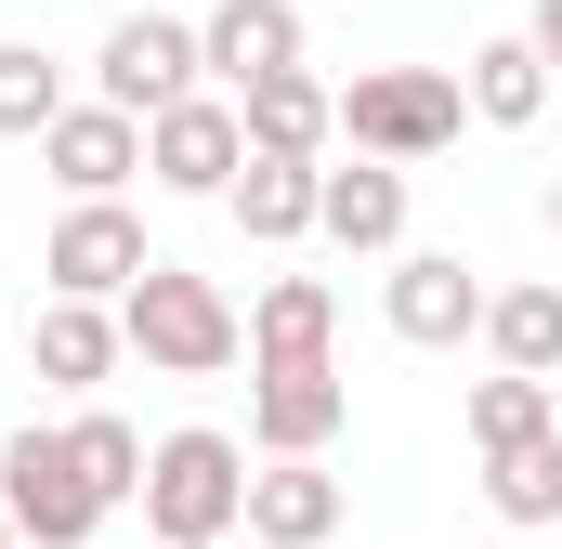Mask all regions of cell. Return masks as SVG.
<instances>
[{"mask_svg": "<svg viewBox=\"0 0 562 549\" xmlns=\"http://www.w3.org/2000/svg\"><path fill=\"white\" fill-rule=\"evenodd\" d=\"M458 92H471V119H484V132L550 119V66H537V40H484V53L458 66Z\"/></svg>", "mask_w": 562, "mask_h": 549, "instance_id": "ac0fdd59", "label": "cell"}, {"mask_svg": "<svg viewBox=\"0 0 562 549\" xmlns=\"http://www.w3.org/2000/svg\"><path fill=\"white\" fill-rule=\"evenodd\" d=\"M353 418V380L340 367H249V445L262 458H327Z\"/></svg>", "mask_w": 562, "mask_h": 549, "instance_id": "30bf717a", "label": "cell"}, {"mask_svg": "<svg viewBox=\"0 0 562 549\" xmlns=\"http://www.w3.org/2000/svg\"><path fill=\"white\" fill-rule=\"evenodd\" d=\"M0 549H26V537H13V511H0Z\"/></svg>", "mask_w": 562, "mask_h": 549, "instance_id": "d4e9b609", "label": "cell"}, {"mask_svg": "<svg viewBox=\"0 0 562 549\" xmlns=\"http://www.w3.org/2000/svg\"><path fill=\"white\" fill-rule=\"evenodd\" d=\"M484 354H497L510 380H550L562 367V274H524V288L484 301Z\"/></svg>", "mask_w": 562, "mask_h": 549, "instance_id": "e0dca14e", "label": "cell"}, {"mask_svg": "<svg viewBox=\"0 0 562 549\" xmlns=\"http://www.w3.org/2000/svg\"><path fill=\"white\" fill-rule=\"evenodd\" d=\"M537 432H562V406H550V380H471V445L497 458V445H537Z\"/></svg>", "mask_w": 562, "mask_h": 549, "instance_id": "603a6c76", "label": "cell"}, {"mask_svg": "<svg viewBox=\"0 0 562 549\" xmlns=\"http://www.w3.org/2000/svg\"><path fill=\"white\" fill-rule=\"evenodd\" d=\"M144 537L236 549L249 537V445L236 432H157V458H144Z\"/></svg>", "mask_w": 562, "mask_h": 549, "instance_id": "6da1fadb", "label": "cell"}, {"mask_svg": "<svg viewBox=\"0 0 562 549\" xmlns=\"http://www.w3.org/2000/svg\"><path fill=\"white\" fill-rule=\"evenodd\" d=\"M40 170L66 183V210H79V197H119V183L144 170V119H119V105H66V119L40 132Z\"/></svg>", "mask_w": 562, "mask_h": 549, "instance_id": "7c38bea8", "label": "cell"}, {"mask_svg": "<svg viewBox=\"0 0 562 549\" xmlns=\"http://www.w3.org/2000/svg\"><path fill=\"white\" fill-rule=\"evenodd\" d=\"M340 511H353V497H340L327 458H262V471H249V549H327Z\"/></svg>", "mask_w": 562, "mask_h": 549, "instance_id": "8fae6325", "label": "cell"}, {"mask_svg": "<svg viewBox=\"0 0 562 549\" xmlns=\"http://www.w3.org/2000/svg\"><path fill=\"white\" fill-rule=\"evenodd\" d=\"M196 92H210V66H196V26H183V13H119V26H105V53H92V105L170 119V105H196Z\"/></svg>", "mask_w": 562, "mask_h": 549, "instance_id": "5b68a950", "label": "cell"}, {"mask_svg": "<svg viewBox=\"0 0 562 549\" xmlns=\"http://www.w3.org/2000/svg\"><path fill=\"white\" fill-rule=\"evenodd\" d=\"M314 236H327V249H367V262H393V249H406V170H380V157H353V170H314Z\"/></svg>", "mask_w": 562, "mask_h": 549, "instance_id": "4fadbf2b", "label": "cell"}, {"mask_svg": "<svg viewBox=\"0 0 562 549\" xmlns=\"http://www.w3.org/2000/svg\"><path fill=\"white\" fill-rule=\"evenodd\" d=\"M484 274L458 262V249H393L380 274V314H393V340H419V354H458V340H484Z\"/></svg>", "mask_w": 562, "mask_h": 549, "instance_id": "8992f818", "label": "cell"}, {"mask_svg": "<svg viewBox=\"0 0 562 549\" xmlns=\"http://www.w3.org/2000/svg\"><path fill=\"white\" fill-rule=\"evenodd\" d=\"M550 236H562V183H550Z\"/></svg>", "mask_w": 562, "mask_h": 549, "instance_id": "484cf974", "label": "cell"}, {"mask_svg": "<svg viewBox=\"0 0 562 549\" xmlns=\"http://www.w3.org/2000/svg\"><path fill=\"white\" fill-rule=\"evenodd\" d=\"M144 223L119 210V197H79L66 223H53V249H40V274H53V301H132L144 288Z\"/></svg>", "mask_w": 562, "mask_h": 549, "instance_id": "52a82bcc", "label": "cell"}, {"mask_svg": "<svg viewBox=\"0 0 562 549\" xmlns=\"http://www.w3.org/2000/svg\"><path fill=\"white\" fill-rule=\"evenodd\" d=\"M458 119H471V92H458L445 66H367V79L340 92V144H353V157H380V170L445 157V144H458Z\"/></svg>", "mask_w": 562, "mask_h": 549, "instance_id": "3957f363", "label": "cell"}, {"mask_svg": "<svg viewBox=\"0 0 562 549\" xmlns=\"http://www.w3.org/2000/svg\"><path fill=\"white\" fill-rule=\"evenodd\" d=\"M144 170H157L170 197H236V170H249V119H236L223 92H196V105L144 119Z\"/></svg>", "mask_w": 562, "mask_h": 549, "instance_id": "9c48e42d", "label": "cell"}, {"mask_svg": "<svg viewBox=\"0 0 562 549\" xmlns=\"http://www.w3.org/2000/svg\"><path fill=\"white\" fill-rule=\"evenodd\" d=\"M524 40H537V66L562 79V0H537V26H524Z\"/></svg>", "mask_w": 562, "mask_h": 549, "instance_id": "cb8c5ba5", "label": "cell"}, {"mask_svg": "<svg viewBox=\"0 0 562 549\" xmlns=\"http://www.w3.org/2000/svg\"><path fill=\"white\" fill-rule=\"evenodd\" d=\"M0 511H13V537H26V549H92V524H105V497H92L79 445H66V432H40V418L0 445Z\"/></svg>", "mask_w": 562, "mask_h": 549, "instance_id": "277c9868", "label": "cell"}, {"mask_svg": "<svg viewBox=\"0 0 562 549\" xmlns=\"http://www.w3.org/2000/svg\"><path fill=\"white\" fill-rule=\"evenodd\" d=\"M327 340H340V288L327 274H276L249 301V367H327Z\"/></svg>", "mask_w": 562, "mask_h": 549, "instance_id": "2e32d148", "label": "cell"}, {"mask_svg": "<svg viewBox=\"0 0 562 549\" xmlns=\"http://www.w3.org/2000/svg\"><path fill=\"white\" fill-rule=\"evenodd\" d=\"M26 354H40V380H53V393H105L132 340H119V301H40Z\"/></svg>", "mask_w": 562, "mask_h": 549, "instance_id": "5bb4252c", "label": "cell"}, {"mask_svg": "<svg viewBox=\"0 0 562 549\" xmlns=\"http://www.w3.org/2000/svg\"><path fill=\"white\" fill-rule=\"evenodd\" d=\"M66 445H79V471H92V497H105V511H132V497H144V458H157V445H144L132 418L79 406V418H66Z\"/></svg>", "mask_w": 562, "mask_h": 549, "instance_id": "7402d4cb", "label": "cell"}, {"mask_svg": "<svg viewBox=\"0 0 562 549\" xmlns=\"http://www.w3.org/2000/svg\"><path fill=\"white\" fill-rule=\"evenodd\" d=\"M484 511H497L510 537L562 524V432H537V445H497V458H484Z\"/></svg>", "mask_w": 562, "mask_h": 549, "instance_id": "ffe728a7", "label": "cell"}, {"mask_svg": "<svg viewBox=\"0 0 562 549\" xmlns=\"http://www.w3.org/2000/svg\"><path fill=\"white\" fill-rule=\"evenodd\" d=\"M236 119H249V157H301V170H327V144H340V92L301 66V79L236 92Z\"/></svg>", "mask_w": 562, "mask_h": 549, "instance_id": "9a60e30c", "label": "cell"}, {"mask_svg": "<svg viewBox=\"0 0 562 549\" xmlns=\"http://www.w3.org/2000/svg\"><path fill=\"white\" fill-rule=\"evenodd\" d=\"M53 119H66V66L40 40H0V144H40Z\"/></svg>", "mask_w": 562, "mask_h": 549, "instance_id": "44dd1931", "label": "cell"}, {"mask_svg": "<svg viewBox=\"0 0 562 549\" xmlns=\"http://www.w3.org/2000/svg\"><path fill=\"white\" fill-rule=\"evenodd\" d=\"M119 340H132L157 380H223L236 354H249V314L210 288V274H183V262H144V288L119 301Z\"/></svg>", "mask_w": 562, "mask_h": 549, "instance_id": "7a4b0ae2", "label": "cell"}, {"mask_svg": "<svg viewBox=\"0 0 562 549\" xmlns=\"http://www.w3.org/2000/svg\"><path fill=\"white\" fill-rule=\"evenodd\" d=\"M223 210H236L249 249H288V236H314V170H301V157H249Z\"/></svg>", "mask_w": 562, "mask_h": 549, "instance_id": "d6986e66", "label": "cell"}, {"mask_svg": "<svg viewBox=\"0 0 562 549\" xmlns=\"http://www.w3.org/2000/svg\"><path fill=\"white\" fill-rule=\"evenodd\" d=\"M196 66L210 92H262V79H301V0H210L196 13Z\"/></svg>", "mask_w": 562, "mask_h": 549, "instance_id": "ba28073f", "label": "cell"}]
</instances>
